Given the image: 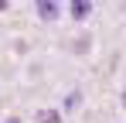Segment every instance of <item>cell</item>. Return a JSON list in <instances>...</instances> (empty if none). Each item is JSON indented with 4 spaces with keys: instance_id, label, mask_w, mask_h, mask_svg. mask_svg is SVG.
Listing matches in <instances>:
<instances>
[{
    "instance_id": "obj_3",
    "label": "cell",
    "mask_w": 126,
    "mask_h": 123,
    "mask_svg": "<svg viewBox=\"0 0 126 123\" xmlns=\"http://www.w3.org/2000/svg\"><path fill=\"white\" fill-rule=\"evenodd\" d=\"M38 120H41V123H58V113H41Z\"/></svg>"
},
{
    "instance_id": "obj_1",
    "label": "cell",
    "mask_w": 126,
    "mask_h": 123,
    "mask_svg": "<svg viewBox=\"0 0 126 123\" xmlns=\"http://www.w3.org/2000/svg\"><path fill=\"white\" fill-rule=\"evenodd\" d=\"M89 14H92V3H89V0H79V3H72V17H89Z\"/></svg>"
},
{
    "instance_id": "obj_5",
    "label": "cell",
    "mask_w": 126,
    "mask_h": 123,
    "mask_svg": "<svg viewBox=\"0 0 126 123\" xmlns=\"http://www.w3.org/2000/svg\"><path fill=\"white\" fill-rule=\"evenodd\" d=\"M123 106H126V92H123Z\"/></svg>"
},
{
    "instance_id": "obj_6",
    "label": "cell",
    "mask_w": 126,
    "mask_h": 123,
    "mask_svg": "<svg viewBox=\"0 0 126 123\" xmlns=\"http://www.w3.org/2000/svg\"><path fill=\"white\" fill-rule=\"evenodd\" d=\"M7 123H14V120H7Z\"/></svg>"
},
{
    "instance_id": "obj_2",
    "label": "cell",
    "mask_w": 126,
    "mask_h": 123,
    "mask_svg": "<svg viewBox=\"0 0 126 123\" xmlns=\"http://www.w3.org/2000/svg\"><path fill=\"white\" fill-rule=\"evenodd\" d=\"M38 14H41L44 20H51V17H58V3H48V0H41V3H38Z\"/></svg>"
},
{
    "instance_id": "obj_4",
    "label": "cell",
    "mask_w": 126,
    "mask_h": 123,
    "mask_svg": "<svg viewBox=\"0 0 126 123\" xmlns=\"http://www.w3.org/2000/svg\"><path fill=\"white\" fill-rule=\"evenodd\" d=\"M3 7H7V0H0V10H3Z\"/></svg>"
}]
</instances>
